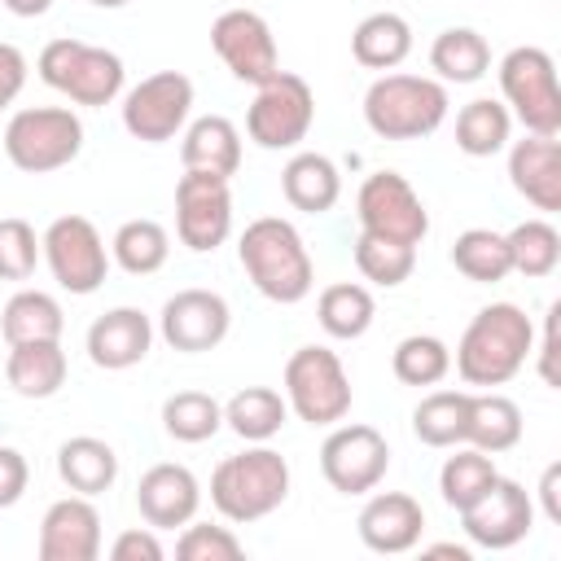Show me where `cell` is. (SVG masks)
Masks as SVG:
<instances>
[{
    "label": "cell",
    "instance_id": "cell-7",
    "mask_svg": "<svg viewBox=\"0 0 561 561\" xmlns=\"http://www.w3.org/2000/svg\"><path fill=\"white\" fill-rule=\"evenodd\" d=\"M500 92L504 110L530 136H561V88L557 66L539 44H517L500 61Z\"/></svg>",
    "mask_w": 561,
    "mask_h": 561
},
{
    "label": "cell",
    "instance_id": "cell-42",
    "mask_svg": "<svg viewBox=\"0 0 561 561\" xmlns=\"http://www.w3.org/2000/svg\"><path fill=\"white\" fill-rule=\"evenodd\" d=\"M39 263V237L26 219L4 215L0 219V280H31Z\"/></svg>",
    "mask_w": 561,
    "mask_h": 561
},
{
    "label": "cell",
    "instance_id": "cell-4",
    "mask_svg": "<svg viewBox=\"0 0 561 561\" xmlns=\"http://www.w3.org/2000/svg\"><path fill=\"white\" fill-rule=\"evenodd\" d=\"M451 101L438 79L425 75H381L364 92V123L381 140H421L434 136Z\"/></svg>",
    "mask_w": 561,
    "mask_h": 561
},
{
    "label": "cell",
    "instance_id": "cell-51",
    "mask_svg": "<svg viewBox=\"0 0 561 561\" xmlns=\"http://www.w3.org/2000/svg\"><path fill=\"white\" fill-rule=\"evenodd\" d=\"M88 4H96V9H123V4H131V0H88Z\"/></svg>",
    "mask_w": 561,
    "mask_h": 561
},
{
    "label": "cell",
    "instance_id": "cell-19",
    "mask_svg": "<svg viewBox=\"0 0 561 561\" xmlns=\"http://www.w3.org/2000/svg\"><path fill=\"white\" fill-rule=\"evenodd\" d=\"M101 557V513L92 495H66L48 504L39 522V561H96Z\"/></svg>",
    "mask_w": 561,
    "mask_h": 561
},
{
    "label": "cell",
    "instance_id": "cell-33",
    "mask_svg": "<svg viewBox=\"0 0 561 561\" xmlns=\"http://www.w3.org/2000/svg\"><path fill=\"white\" fill-rule=\"evenodd\" d=\"M110 259L127 276H153L171 259V232L158 219H127L110 241Z\"/></svg>",
    "mask_w": 561,
    "mask_h": 561
},
{
    "label": "cell",
    "instance_id": "cell-44",
    "mask_svg": "<svg viewBox=\"0 0 561 561\" xmlns=\"http://www.w3.org/2000/svg\"><path fill=\"white\" fill-rule=\"evenodd\" d=\"M110 557H114V561H162L167 548H162V539H158L153 526H131V530H123V535L114 539Z\"/></svg>",
    "mask_w": 561,
    "mask_h": 561
},
{
    "label": "cell",
    "instance_id": "cell-5",
    "mask_svg": "<svg viewBox=\"0 0 561 561\" xmlns=\"http://www.w3.org/2000/svg\"><path fill=\"white\" fill-rule=\"evenodd\" d=\"M39 79L70 96L75 105H110L118 92H123V57L101 48V44H88V39H75V35H61V39H48L39 48V61H35Z\"/></svg>",
    "mask_w": 561,
    "mask_h": 561
},
{
    "label": "cell",
    "instance_id": "cell-18",
    "mask_svg": "<svg viewBox=\"0 0 561 561\" xmlns=\"http://www.w3.org/2000/svg\"><path fill=\"white\" fill-rule=\"evenodd\" d=\"M197 504H202V482L188 465L162 460V465L145 469L136 482V508H140L145 526H153V530L188 526L197 517Z\"/></svg>",
    "mask_w": 561,
    "mask_h": 561
},
{
    "label": "cell",
    "instance_id": "cell-43",
    "mask_svg": "<svg viewBox=\"0 0 561 561\" xmlns=\"http://www.w3.org/2000/svg\"><path fill=\"white\" fill-rule=\"evenodd\" d=\"M180 561H237L241 557V539L228 526H210V522H188L180 543H175Z\"/></svg>",
    "mask_w": 561,
    "mask_h": 561
},
{
    "label": "cell",
    "instance_id": "cell-34",
    "mask_svg": "<svg viewBox=\"0 0 561 561\" xmlns=\"http://www.w3.org/2000/svg\"><path fill=\"white\" fill-rule=\"evenodd\" d=\"M508 136H513V114L504 110V101L478 96V101L460 105V114H456V149L460 153L491 158L508 145Z\"/></svg>",
    "mask_w": 561,
    "mask_h": 561
},
{
    "label": "cell",
    "instance_id": "cell-11",
    "mask_svg": "<svg viewBox=\"0 0 561 561\" xmlns=\"http://www.w3.org/2000/svg\"><path fill=\"white\" fill-rule=\"evenodd\" d=\"M355 215H359V232L403 241V245H421L430 232V210L412 188V180L399 171H373L359 184Z\"/></svg>",
    "mask_w": 561,
    "mask_h": 561
},
{
    "label": "cell",
    "instance_id": "cell-40",
    "mask_svg": "<svg viewBox=\"0 0 561 561\" xmlns=\"http://www.w3.org/2000/svg\"><path fill=\"white\" fill-rule=\"evenodd\" d=\"M390 368L403 386H438L447 373H451V346L434 333H408L394 355H390Z\"/></svg>",
    "mask_w": 561,
    "mask_h": 561
},
{
    "label": "cell",
    "instance_id": "cell-6",
    "mask_svg": "<svg viewBox=\"0 0 561 561\" xmlns=\"http://www.w3.org/2000/svg\"><path fill=\"white\" fill-rule=\"evenodd\" d=\"M83 149V123L66 105H26L4 123V158L26 175L61 171Z\"/></svg>",
    "mask_w": 561,
    "mask_h": 561
},
{
    "label": "cell",
    "instance_id": "cell-48",
    "mask_svg": "<svg viewBox=\"0 0 561 561\" xmlns=\"http://www.w3.org/2000/svg\"><path fill=\"white\" fill-rule=\"evenodd\" d=\"M557 491H561V465L552 460V465L543 469V478H539V500H543V517H548V522H561V500H557Z\"/></svg>",
    "mask_w": 561,
    "mask_h": 561
},
{
    "label": "cell",
    "instance_id": "cell-27",
    "mask_svg": "<svg viewBox=\"0 0 561 561\" xmlns=\"http://www.w3.org/2000/svg\"><path fill=\"white\" fill-rule=\"evenodd\" d=\"M57 478L75 491V495H101L114 486L118 478V456L105 438L92 434H75L57 447Z\"/></svg>",
    "mask_w": 561,
    "mask_h": 561
},
{
    "label": "cell",
    "instance_id": "cell-37",
    "mask_svg": "<svg viewBox=\"0 0 561 561\" xmlns=\"http://www.w3.org/2000/svg\"><path fill=\"white\" fill-rule=\"evenodd\" d=\"M500 478V469H495V460L486 456V451H478V447H460L456 443V456H447L443 460V469H438V491H443V504L447 508H469L491 482Z\"/></svg>",
    "mask_w": 561,
    "mask_h": 561
},
{
    "label": "cell",
    "instance_id": "cell-39",
    "mask_svg": "<svg viewBox=\"0 0 561 561\" xmlns=\"http://www.w3.org/2000/svg\"><path fill=\"white\" fill-rule=\"evenodd\" d=\"M504 241H508L513 272H522L530 280L552 276L561 263V232L548 219H522L513 232H504Z\"/></svg>",
    "mask_w": 561,
    "mask_h": 561
},
{
    "label": "cell",
    "instance_id": "cell-35",
    "mask_svg": "<svg viewBox=\"0 0 561 561\" xmlns=\"http://www.w3.org/2000/svg\"><path fill=\"white\" fill-rule=\"evenodd\" d=\"M465 425H469V390H434L412 412V434L425 447L465 443Z\"/></svg>",
    "mask_w": 561,
    "mask_h": 561
},
{
    "label": "cell",
    "instance_id": "cell-25",
    "mask_svg": "<svg viewBox=\"0 0 561 561\" xmlns=\"http://www.w3.org/2000/svg\"><path fill=\"white\" fill-rule=\"evenodd\" d=\"M4 377H9L13 394H22V399H53L66 386V351H61V337L9 346Z\"/></svg>",
    "mask_w": 561,
    "mask_h": 561
},
{
    "label": "cell",
    "instance_id": "cell-45",
    "mask_svg": "<svg viewBox=\"0 0 561 561\" xmlns=\"http://www.w3.org/2000/svg\"><path fill=\"white\" fill-rule=\"evenodd\" d=\"M31 482V465L18 447H0V508H13L26 495Z\"/></svg>",
    "mask_w": 561,
    "mask_h": 561
},
{
    "label": "cell",
    "instance_id": "cell-30",
    "mask_svg": "<svg viewBox=\"0 0 561 561\" xmlns=\"http://www.w3.org/2000/svg\"><path fill=\"white\" fill-rule=\"evenodd\" d=\"M430 66L443 83H478L491 70V44L473 26H447L430 44Z\"/></svg>",
    "mask_w": 561,
    "mask_h": 561
},
{
    "label": "cell",
    "instance_id": "cell-46",
    "mask_svg": "<svg viewBox=\"0 0 561 561\" xmlns=\"http://www.w3.org/2000/svg\"><path fill=\"white\" fill-rule=\"evenodd\" d=\"M26 53L18 44H4L0 39V110H9L18 101V92L26 88Z\"/></svg>",
    "mask_w": 561,
    "mask_h": 561
},
{
    "label": "cell",
    "instance_id": "cell-14",
    "mask_svg": "<svg viewBox=\"0 0 561 561\" xmlns=\"http://www.w3.org/2000/svg\"><path fill=\"white\" fill-rule=\"evenodd\" d=\"M175 232L193 254H210L232 232V188L224 175L184 171L175 184Z\"/></svg>",
    "mask_w": 561,
    "mask_h": 561
},
{
    "label": "cell",
    "instance_id": "cell-12",
    "mask_svg": "<svg viewBox=\"0 0 561 561\" xmlns=\"http://www.w3.org/2000/svg\"><path fill=\"white\" fill-rule=\"evenodd\" d=\"M390 469V443L373 425H329V438L320 443V473L342 495H368Z\"/></svg>",
    "mask_w": 561,
    "mask_h": 561
},
{
    "label": "cell",
    "instance_id": "cell-29",
    "mask_svg": "<svg viewBox=\"0 0 561 561\" xmlns=\"http://www.w3.org/2000/svg\"><path fill=\"white\" fill-rule=\"evenodd\" d=\"M66 329V316H61V302L44 289H18L4 311H0V333L9 346L18 342H53L61 337Z\"/></svg>",
    "mask_w": 561,
    "mask_h": 561
},
{
    "label": "cell",
    "instance_id": "cell-16",
    "mask_svg": "<svg viewBox=\"0 0 561 561\" xmlns=\"http://www.w3.org/2000/svg\"><path fill=\"white\" fill-rule=\"evenodd\" d=\"M460 526L478 548L504 552L513 543H522L535 526V500L522 482L513 478H495L469 508H460Z\"/></svg>",
    "mask_w": 561,
    "mask_h": 561
},
{
    "label": "cell",
    "instance_id": "cell-3",
    "mask_svg": "<svg viewBox=\"0 0 561 561\" xmlns=\"http://www.w3.org/2000/svg\"><path fill=\"white\" fill-rule=\"evenodd\" d=\"M285 495H289V460L272 447H245L237 456H224L210 473V504L237 526L276 513Z\"/></svg>",
    "mask_w": 561,
    "mask_h": 561
},
{
    "label": "cell",
    "instance_id": "cell-20",
    "mask_svg": "<svg viewBox=\"0 0 561 561\" xmlns=\"http://www.w3.org/2000/svg\"><path fill=\"white\" fill-rule=\"evenodd\" d=\"M359 539L368 552H381V557H399V552H412L421 543V530H425V508L416 495L408 491H377L368 495V504L359 508Z\"/></svg>",
    "mask_w": 561,
    "mask_h": 561
},
{
    "label": "cell",
    "instance_id": "cell-26",
    "mask_svg": "<svg viewBox=\"0 0 561 561\" xmlns=\"http://www.w3.org/2000/svg\"><path fill=\"white\" fill-rule=\"evenodd\" d=\"M465 443L486 451V456H500V451L517 447L522 443V408L500 390H469Z\"/></svg>",
    "mask_w": 561,
    "mask_h": 561
},
{
    "label": "cell",
    "instance_id": "cell-10",
    "mask_svg": "<svg viewBox=\"0 0 561 561\" xmlns=\"http://www.w3.org/2000/svg\"><path fill=\"white\" fill-rule=\"evenodd\" d=\"M39 254L66 294L83 298V294H96L105 285L110 250H105V241L88 215H57L39 237Z\"/></svg>",
    "mask_w": 561,
    "mask_h": 561
},
{
    "label": "cell",
    "instance_id": "cell-49",
    "mask_svg": "<svg viewBox=\"0 0 561 561\" xmlns=\"http://www.w3.org/2000/svg\"><path fill=\"white\" fill-rule=\"evenodd\" d=\"M9 13H18V18H39V13H48L53 9V0H0Z\"/></svg>",
    "mask_w": 561,
    "mask_h": 561
},
{
    "label": "cell",
    "instance_id": "cell-21",
    "mask_svg": "<svg viewBox=\"0 0 561 561\" xmlns=\"http://www.w3.org/2000/svg\"><path fill=\"white\" fill-rule=\"evenodd\" d=\"M153 346V324L140 307H110L88 324V359L105 373L136 368Z\"/></svg>",
    "mask_w": 561,
    "mask_h": 561
},
{
    "label": "cell",
    "instance_id": "cell-28",
    "mask_svg": "<svg viewBox=\"0 0 561 561\" xmlns=\"http://www.w3.org/2000/svg\"><path fill=\"white\" fill-rule=\"evenodd\" d=\"M351 53L368 70H394L412 53V26H408V18L403 13H390V9L368 13L355 26V35H351Z\"/></svg>",
    "mask_w": 561,
    "mask_h": 561
},
{
    "label": "cell",
    "instance_id": "cell-17",
    "mask_svg": "<svg viewBox=\"0 0 561 561\" xmlns=\"http://www.w3.org/2000/svg\"><path fill=\"white\" fill-rule=\"evenodd\" d=\"M228 329H232V311L215 289H180L162 302V316H158L162 342L184 355L215 351L228 337Z\"/></svg>",
    "mask_w": 561,
    "mask_h": 561
},
{
    "label": "cell",
    "instance_id": "cell-13",
    "mask_svg": "<svg viewBox=\"0 0 561 561\" xmlns=\"http://www.w3.org/2000/svg\"><path fill=\"white\" fill-rule=\"evenodd\" d=\"M188 110H193V79L180 70H158L123 96V127L145 145H162L184 131Z\"/></svg>",
    "mask_w": 561,
    "mask_h": 561
},
{
    "label": "cell",
    "instance_id": "cell-41",
    "mask_svg": "<svg viewBox=\"0 0 561 561\" xmlns=\"http://www.w3.org/2000/svg\"><path fill=\"white\" fill-rule=\"evenodd\" d=\"M355 267H359L364 280H373V285H381V289H394V285H403V280L412 276V267H416V245L359 232V237H355Z\"/></svg>",
    "mask_w": 561,
    "mask_h": 561
},
{
    "label": "cell",
    "instance_id": "cell-2",
    "mask_svg": "<svg viewBox=\"0 0 561 561\" xmlns=\"http://www.w3.org/2000/svg\"><path fill=\"white\" fill-rule=\"evenodd\" d=\"M237 259H241L250 285L280 307L302 302L316 285V267L302 245V232L280 215H263V219L245 224V232L237 241Z\"/></svg>",
    "mask_w": 561,
    "mask_h": 561
},
{
    "label": "cell",
    "instance_id": "cell-32",
    "mask_svg": "<svg viewBox=\"0 0 561 561\" xmlns=\"http://www.w3.org/2000/svg\"><path fill=\"white\" fill-rule=\"evenodd\" d=\"M373 316H377V302H373V294H368L364 285H355V280H337V285L320 289V298H316V320H320V329H324L329 337H337V342L364 337V333L373 329Z\"/></svg>",
    "mask_w": 561,
    "mask_h": 561
},
{
    "label": "cell",
    "instance_id": "cell-15",
    "mask_svg": "<svg viewBox=\"0 0 561 561\" xmlns=\"http://www.w3.org/2000/svg\"><path fill=\"white\" fill-rule=\"evenodd\" d=\"M210 48H215L219 61L232 70V79L254 83V88L280 70L276 35H272L267 18L254 13V9H224V13L210 22Z\"/></svg>",
    "mask_w": 561,
    "mask_h": 561
},
{
    "label": "cell",
    "instance_id": "cell-50",
    "mask_svg": "<svg viewBox=\"0 0 561 561\" xmlns=\"http://www.w3.org/2000/svg\"><path fill=\"white\" fill-rule=\"evenodd\" d=\"M425 552H430V557H456V561H469V548H460V543H430Z\"/></svg>",
    "mask_w": 561,
    "mask_h": 561
},
{
    "label": "cell",
    "instance_id": "cell-8",
    "mask_svg": "<svg viewBox=\"0 0 561 561\" xmlns=\"http://www.w3.org/2000/svg\"><path fill=\"white\" fill-rule=\"evenodd\" d=\"M351 377L329 346H298L285 364V403L307 425H337L351 412Z\"/></svg>",
    "mask_w": 561,
    "mask_h": 561
},
{
    "label": "cell",
    "instance_id": "cell-38",
    "mask_svg": "<svg viewBox=\"0 0 561 561\" xmlns=\"http://www.w3.org/2000/svg\"><path fill=\"white\" fill-rule=\"evenodd\" d=\"M162 430L175 443H206L224 430V403H215L206 390H175L162 403Z\"/></svg>",
    "mask_w": 561,
    "mask_h": 561
},
{
    "label": "cell",
    "instance_id": "cell-1",
    "mask_svg": "<svg viewBox=\"0 0 561 561\" xmlns=\"http://www.w3.org/2000/svg\"><path fill=\"white\" fill-rule=\"evenodd\" d=\"M530 351H535V324H530V316L517 302H491L460 333V346H456L451 364H456V373H460L465 386L495 390V386L513 381L526 368Z\"/></svg>",
    "mask_w": 561,
    "mask_h": 561
},
{
    "label": "cell",
    "instance_id": "cell-22",
    "mask_svg": "<svg viewBox=\"0 0 561 561\" xmlns=\"http://www.w3.org/2000/svg\"><path fill=\"white\" fill-rule=\"evenodd\" d=\"M508 180L535 210H543V215L561 210V140L530 136V131H526V140H513Z\"/></svg>",
    "mask_w": 561,
    "mask_h": 561
},
{
    "label": "cell",
    "instance_id": "cell-24",
    "mask_svg": "<svg viewBox=\"0 0 561 561\" xmlns=\"http://www.w3.org/2000/svg\"><path fill=\"white\" fill-rule=\"evenodd\" d=\"M280 193H285V202H289L294 210H302V215H324V210H333L337 197H342V171H337L333 158L302 149V153H294V158L285 162V171H280Z\"/></svg>",
    "mask_w": 561,
    "mask_h": 561
},
{
    "label": "cell",
    "instance_id": "cell-23",
    "mask_svg": "<svg viewBox=\"0 0 561 561\" xmlns=\"http://www.w3.org/2000/svg\"><path fill=\"white\" fill-rule=\"evenodd\" d=\"M180 162L184 171H210V175H224L232 180L237 167H241V131L232 118L224 114H202L184 127L180 136Z\"/></svg>",
    "mask_w": 561,
    "mask_h": 561
},
{
    "label": "cell",
    "instance_id": "cell-36",
    "mask_svg": "<svg viewBox=\"0 0 561 561\" xmlns=\"http://www.w3.org/2000/svg\"><path fill=\"white\" fill-rule=\"evenodd\" d=\"M451 263L473 285H495L513 272L508 241H504V232H491V228H465L451 245Z\"/></svg>",
    "mask_w": 561,
    "mask_h": 561
},
{
    "label": "cell",
    "instance_id": "cell-9",
    "mask_svg": "<svg viewBox=\"0 0 561 561\" xmlns=\"http://www.w3.org/2000/svg\"><path fill=\"white\" fill-rule=\"evenodd\" d=\"M316 118V92L302 75L276 70L254 88V101L245 110V136L259 149H294L307 140Z\"/></svg>",
    "mask_w": 561,
    "mask_h": 561
},
{
    "label": "cell",
    "instance_id": "cell-31",
    "mask_svg": "<svg viewBox=\"0 0 561 561\" xmlns=\"http://www.w3.org/2000/svg\"><path fill=\"white\" fill-rule=\"evenodd\" d=\"M285 416H289V403L272 386H245L224 403V425L245 443H267L272 434H280Z\"/></svg>",
    "mask_w": 561,
    "mask_h": 561
},
{
    "label": "cell",
    "instance_id": "cell-47",
    "mask_svg": "<svg viewBox=\"0 0 561 561\" xmlns=\"http://www.w3.org/2000/svg\"><path fill=\"white\" fill-rule=\"evenodd\" d=\"M557 316H561V302L548 307V320H543V342H539V377L548 386H557Z\"/></svg>",
    "mask_w": 561,
    "mask_h": 561
}]
</instances>
